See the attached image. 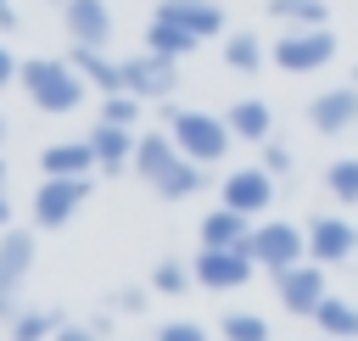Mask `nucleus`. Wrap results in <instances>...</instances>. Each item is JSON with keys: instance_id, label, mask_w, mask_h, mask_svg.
Segmentation results:
<instances>
[{"instance_id": "nucleus-1", "label": "nucleus", "mask_w": 358, "mask_h": 341, "mask_svg": "<svg viewBox=\"0 0 358 341\" xmlns=\"http://www.w3.org/2000/svg\"><path fill=\"white\" fill-rule=\"evenodd\" d=\"M22 95L45 112V117H67V112H78L84 106V73L67 61V56H28L22 61Z\"/></svg>"}, {"instance_id": "nucleus-2", "label": "nucleus", "mask_w": 358, "mask_h": 341, "mask_svg": "<svg viewBox=\"0 0 358 341\" xmlns=\"http://www.w3.org/2000/svg\"><path fill=\"white\" fill-rule=\"evenodd\" d=\"M162 129H168V140L179 145V157H190V162H201V168L224 162V151H229V140H235L224 117L196 112V106H168V112H162Z\"/></svg>"}, {"instance_id": "nucleus-3", "label": "nucleus", "mask_w": 358, "mask_h": 341, "mask_svg": "<svg viewBox=\"0 0 358 341\" xmlns=\"http://www.w3.org/2000/svg\"><path fill=\"white\" fill-rule=\"evenodd\" d=\"M330 56H336V34H330V28H285V34L268 45V61H274L280 73H291V78L330 67Z\"/></svg>"}, {"instance_id": "nucleus-4", "label": "nucleus", "mask_w": 358, "mask_h": 341, "mask_svg": "<svg viewBox=\"0 0 358 341\" xmlns=\"http://www.w3.org/2000/svg\"><path fill=\"white\" fill-rule=\"evenodd\" d=\"M246 252L257 257L263 274H285V268H296V263L308 257V229H296V224H285V218H263V224H252Z\"/></svg>"}, {"instance_id": "nucleus-5", "label": "nucleus", "mask_w": 358, "mask_h": 341, "mask_svg": "<svg viewBox=\"0 0 358 341\" xmlns=\"http://www.w3.org/2000/svg\"><path fill=\"white\" fill-rule=\"evenodd\" d=\"M34 257H39V246H34L28 229H0V324H11L22 313L17 296L34 274Z\"/></svg>"}, {"instance_id": "nucleus-6", "label": "nucleus", "mask_w": 358, "mask_h": 341, "mask_svg": "<svg viewBox=\"0 0 358 341\" xmlns=\"http://www.w3.org/2000/svg\"><path fill=\"white\" fill-rule=\"evenodd\" d=\"M90 173H78V179H56V173H39V190H34V224L39 229H62V224H73L78 218V207L90 201Z\"/></svg>"}, {"instance_id": "nucleus-7", "label": "nucleus", "mask_w": 358, "mask_h": 341, "mask_svg": "<svg viewBox=\"0 0 358 341\" xmlns=\"http://www.w3.org/2000/svg\"><path fill=\"white\" fill-rule=\"evenodd\" d=\"M190 268H196V285H207V291H241L257 274V257L246 246H201V257Z\"/></svg>"}, {"instance_id": "nucleus-8", "label": "nucleus", "mask_w": 358, "mask_h": 341, "mask_svg": "<svg viewBox=\"0 0 358 341\" xmlns=\"http://www.w3.org/2000/svg\"><path fill=\"white\" fill-rule=\"evenodd\" d=\"M123 89L140 95V101H168L179 89V61L173 56H157V50L123 56Z\"/></svg>"}, {"instance_id": "nucleus-9", "label": "nucleus", "mask_w": 358, "mask_h": 341, "mask_svg": "<svg viewBox=\"0 0 358 341\" xmlns=\"http://www.w3.org/2000/svg\"><path fill=\"white\" fill-rule=\"evenodd\" d=\"M274 190H280V179L257 162V168H235V173H224L218 201H224V207H235V212H246V218H257V212H268Z\"/></svg>"}, {"instance_id": "nucleus-10", "label": "nucleus", "mask_w": 358, "mask_h": 341, "mask_svg": "<svg viewBox=\"0 0 358 341\" xmlns=\"http://www.w3.org/2000/svg\"><path fill=\"white\" fill-rule=\"evenodd\" d=\"M358 252V229L341 218V212H313L308 218V263H347Z\"/></svg>"}, {"instance_id": "nucleus-11", "label": "nucleus", "mask_w": 358, "mask_h": 341, "mask_svg": "<svg viewBox=\"0 0 358 341\" xmlns=\"http://www.w3.org/2000/svg\"><path fill=\"white\" fill-rule=\"evenodd\" d=\"M274 296H280V307H285V313H302V319H313V307H319L330 291H324V274H319V263H296V268L274 274Z\"/></svg>"}, {"instance_id": "nucleus-12", "label": "nucleus", "mask_w": 358, "mask_h": 341, "mask_svg": "<svg viewBox=\"0 0 358 341\" xmlns=\"http://www.w3.org/2000/svg\"><path fill=\"white\" fill-rule=\"evenodd\" d=\"M308 123H313V134H347V129H358V84L319 89L308 101Z\"/></svg>"}, {"instance_id": "nucleus-13", "label": "nucleus", "mask_w": 358, "mask_h": 341, "mask_svg": "<svg viewBox=\"0 0 358 341\" xmlns=\"http://www.w3.org/2000/svg\"><path fill=\"white\" fill-rule=\"evenodd\" d=\"M62 22H67L73 45H90V50L112 45V6L106 0H62Z\"/></svg>"}, {"instance_id": "nucleus-14", "label": "nucleus", "mask_w": 358, "mask_h": 341, "mask_svg": "<svg viewBox=\"0 0 358 341\" xmlns=\"http://www.w3.org/2000/svg\"><path fill=\"white\" fill-rule=\"evenodd\" d=\"M90 145H95V168H101V173H123V168H134L140 134L123 129V123H95V129H90Z\"/></svg>"}, {"instance_id": "nucleus-15", "label": "nucleus", "mask_w": 358, "mask_h": 341, "mask_svg": "<svg viewBox=\"0 0 358 341\" xmlns=\"http://www.w3.org/2000/svg\"><path fill=\"white\" fill-rule=\"evenodd\" d=\"M151 17H168V22L190 28L196 39L224 34V6H218V0H157V11H151Z\"/></svg>"}, {"instance_id": "nucleus-16", "label": "nucleus", "mask_w": 358, "mask_h": 341, "mask_svg": "<svg viewBox=\"0 0 358 341\" xmlns=\"http://www.w3.org/2000/svg\"><path fill=\"white\" fill-rule=\"evenodd\" d=\"M39 173H56V179H78V173H95V145L90 134L84 140H56L39 151Z\"/></svg>"}, {"instance_id": "nucleus-17", "label": "nucleus", "mask_w": 358, "mask_h": 341, "mask_svg": "<svg viewBox=\"0 0 358 341\" xmlns=\"http://www.w3.org/2000/svg\"><path fill=\"white\" fill-rule=\"evenodd\" d=\"M67 61L84 73V84L95 89V95H117L123 89V61H112L106 50H90V45H73L67 50Z\"/></svg>"}, {"instance_id": "nucleus-18", "label": "nucleus", "mask_w": 358, "mask_h": 341, "mask_svg": "<svg viewBox=\"0 0 358 341\" xmlns=\"http://www.w3.org/2000/svg\"><path fill=\"white\" fill-rule=\"evenodd\" d=\"M224 123H229V134L235 140H246V145H263L268 134H274V112H268V101H229L224 106Z\"/></svg>"}, {"instance_id": "nucleus-19", "label": "nucleus", "mask_w": 358, "mask_h": 341, "mask_svg": "<svg viewBox=\"0 0 358 341\" xmlns=\"http://www.w3.org/2000/svg\"><path fill=\"white\" fill-rule=\"evenodd\" d=\"M173 162H179V145L168 140V129H151V134H140V145H134V179L157 184V179H162Z\"/></svg>"}, {"instance_id": "nucleus-20", "label": "nucleus", "mask_w": 358, "mask_h": 341, "mask_svg": "<svg viewBox=\"0 0 358 341\" xmlns=\"http://www.w3.org/2000/svg\"><path fill=\"white\" fill-rule=\"evenodd\" d=\"M196 235H201V246H246V240H252V218L218 201V207L201 218V229H196Z\"/></svg>"}, {"instance_id": "nucleus-21", "label": "nucleus", "mask_w": 358, "mask_h": 341, "mask_svg": "<svg viewBox=\"0 0 358 341\" xmlns=\"http://www.w3.org/2000/svg\"><path fill=\"white\" fill-rule=\"evenodd\" d=\"M313 324H319V335H330V341H358V302L324 296V302L313 307Z\"/></svg>"}, {"instance_id": "nucleus-22", "label": "nucleus", "mask_w": 358, "mask_h": 341, "mask_svg": "<svg viewBox=\"0 0 358 341\" xmlns=\"http://www.w3.org/2000/svg\"><path fill=\"white\" fill-rule=\"evenodd\" d=\"M151 190H157L162 201H190L196 190H207V168H201V162H190V157H179V162H173Z\"/></svg>"}, {"instance_id": "nucleus-23", "label": "nucleus", "mask_w": 358, "mask_h": 341, "mask_svg": "<svg viewBox=\"0 0 358 341\" xmlns=\"http://www.w3.org/2000/svg\"><path fill=\"white\" fill-rule=\"evenodd\" d=\"M196 45H201V39H196L190 28H179V22H168V17H151V22H145V50H157V56H173V61H179V56H190Z\"/></svg>"}, {"instance_id": "nucleus-24", "label": "nucleus", "mask_w": 358, "mask_h": 341, "mask_svg": "<svg viewBox=\"0 0 358 341\" xmlns=\"http://www.w3.org/2000/svg\"><path fill=\"white\" fill-rule=\"evenodd\" d=\"M263 61H268V50H263V39H257L252 28H241V34L224 39V67H229V73H257Z\"/></svg>"}, {"instance_id": "nucleus-25", "label": "nucleus", "mask_w": 358, "mask_h": 341, "mask_svg": "<svg viewBox=\"0 0 358 341\" xmlns=\"http://www.w3.org/2000/svg\"><path fill=\"white\" fill-rule=\"evenodd\" d=\"M268 17L285 22V28H330V6L324 0H268Z\"/></svg>"}, {"instance_id": "nucleus-26", "label": "nucleus", "mask_w": 358, "mask_h": 341, "mask_svg": "<svg viewBox=\"0 0 358 341\" xmlns=\"http://www.w3.org/2000/svg\"><path fill=\"white\" fill-rule=\"evenodd\" d=\"M190 285H196V268L179 263V257H162V263L151 268V291H157V296H185Z\"/></svg>"}, {"instance_id": "nucleus-27", "label": "nucleus", "mask_w": 358, "mask_h": 341, "mask_svg": "<svg viewBox=\"0 0 358 341\" xmlns=\"http://www.w3.org/2000/svg\"><path fill=\"white\" fill-rule=\"evenodd\" d=\"M324 190L341 201V207H358V157H336L324 168Z\"/></svg>"}, {"instance_id": "nucleus-28", "label": "nucleus", "mask_w": 358, "mask_h": 341, "mask_svg": "<svg viewBox=\"0 0 358 341\" xmlns=\"http://www.w3.org/2000/svg\"><path fill=\"white\" fill-rule=\"evenodd\" d=\"M62 330V313H45V307H22L11 319V341H45Z\"/></svg>"}, {"instance_id": "nucleus-29", "label": "nucleus", "mask_w": 358, "mask_h": 341, "mask_svg": "<svg viewBox=\"0 0 358 341\" xmlns=\"http://www.w3.org/2000/svg\"><path fill=\"white\" fill-rule=\"evenodd\" d=\"M218 335L224 341H268V319H257V313H224Z\"/></svg>"}, {"instance_id": "nucleus-30", "label": "nucleus", "mask_w": 358, "mask_h": 341, "mask_svg": "<svg viewBox=\"0 0 358 341\" xmlns=\"http://www.w3.org/2000/svg\"><path fill=\"white\" fill-rule=\"evenodd\" d=\"M140 95H129V89H117V95H101V123H123V129H134L140 123Z\"/></svg>"}, {"instance_id": "nucleus-31", "label": "nucleus", "mask_w": 358, "mask_h": 341, "mask_svg": "<svg viewBox=\"0 0 358 341\" xmlns=\"http://www.w3.org/2000/svg\"><path fill=\"white\" fill-rule=\"evenodd\" d=\"M106 330H112V319H90V324H67L62 319V330L50 341H106Z\"/></svg>"}, {"instance_id": "nucleus-32", "label": "nucleus", "mask_w": 358, "mask_h": 341, "mask_svg": "<svg viewBox=\"0 0 358 341\" xmlns=\"http://www.w3.org/2000/svg\"><path fill=\"white\" fill-rule=\"evenodd\" d=\"M157 341H207V324H196V319H168V324H157Z\"/></svg>"}, {"instance_id": "nucleus-33", "label": "nucleus", "mask_w": 358, "mask_h": 341, "mask_svg": "<svg viewBox=\"0 0 358 341\" xmlns=\"http://www.w3.org/2000/svg\"><path fill=\"white\" fill-rule=\"evenodd\" d=\"M291 162H296V157H291L280 140H268V145H263V168H268L274 179H285V173H291Z\"/></svg>"}, {"instance_id": "nucleus-34", "label": "nucleus", "mask_w": 358, "mask_h": 341, "mask_svg": "<svg viewBox=\"0 0 358 341\" xmlns=\"http://www.w3.org/2000/svg\"><path fill=\"white\" fill-rule=\"evenodd\" d=\"M17 78H22V61H17V50L0 39V89H11Z\"/></svg>"}, {"instance_id": "nucleus-35", "label": "nucleus", "mask_w": 358, "mask_h": 341, "mask_svg": "<svg viewBox=\"0 0 358 341\" xmlns=\"http://www.w3.org/2000/svg\"><path fill=\"white\" fill-rule=\"evenodd\" d=\"M145 302H151V291H140V285H123V291L112 296V307H123V313H140Z\"/></svg>"}, {"instance_id": "nucleus-36", "label": "nucleus", "mask_w": 358, "mask_h": 341, "mask_svg": "<svg viewBox=\"0 0 358 341\" xmlns=\"http://www.w3.org/2000/svg\"><path fill=\"white\" fill-rule=\"evenodd\" d=\"M6 179H11V168H6V157H0V229H11V196H6Z\"/></svg>"}, {"instance_id": "nucleus-37", "label": "nucleus", "mask_w": 358, "mask_h": 341, "mask_svg": "<svg viewBox=\"0 0 358 341\" xmlns=\"http://www.w3.org/2000/svg\"><path fill=\"white\" fill-rule=\"evenodd\" d=\"M17 28V11H11V0H0V34H11Z\"/></svg>"}, {"instance_id": "nucleus-38", "label": "nucleus", "mask_w": 358, "mask_h": 341, "mask_svg": "<svg viewBox=\"0 0 358 341\" xmlns=\"http://www.w3.org/2000/svg\"><path fill=\"white\" fill-rule=\"evenodd\" d=\"M0 145H6V117H0Z\"/></svg>"}, {"instance_id": "nucleus-39", "label": "nucleus", "mask_w": 358, "mask_h": 341, "mask_svg": "<svg viewBox=\"0 0 358 341\" xmlns=\"http://www.w3.org/2000/svg\"><path fill=\"white\" fill-rule=\"evenodd\" d=\"M319 341H330V335H319Z\"/></svg>"}]
</instances>
